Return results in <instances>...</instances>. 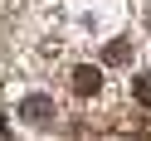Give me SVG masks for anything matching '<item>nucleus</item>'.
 I'll return each instance as SVG.
<instances>
[{"label": "nucleus", "instance_id": "5", "mask_svg": "<svg viewBox=\"0 0 151 141\" xmlns=\"http://www.w3.org/2000/svg\"><path fill=\"white\" fill-rule=\"evenodd\" d=\"M0 136H5V112H0Z\"/></svg>", "mask_w": 151, "mask_h": 141}, {"label": "nucleus", "instance_id": "3", "mask_svg": "<svg viewBox=\"0 0 151 141\" xmlns=\"http://www.w3.org/2000/svg\"><path fill=\"white\" fill-rule=\"evenodd\" d=\"M102 63H112V68L132 63V39H107L102 44Z\"/></svg>", "mask_w": 151, "mask_h": 141}, {"label": "nucleus", "instance_id": "1", "mask_svg": "<svg viewBox=\"0 0 151 141\" xmlns=\"http://www.w3.org/2000/svg\"><path fill=\"white\" fill-rule=\"evenodd\" d=\"M54 117H59V107H54V97H44V92H34V97L20 102V122H29V127H54Z\"/></svg>", "mask_w": 151, "mask_h": 141}, {"label": "nucleus", "instance_id": "6", "mask_svg": "<svg viewBox=\"0 0 151 141\" xmlns=\"http://www.w3.org/2000/svg\"><path fill=\"white\" fill-rule=\"evenodd\" d=\"M146 29H151V15H146Z\"/></svg>", "mask_w": 151, "mask_h": 141}, {"label": "nucleus", "instance_id": "4", "mask_svg": "<svg viewBox=\"0 0 151 141\" xmlns=\"http://www.w3.org/2000/svg\"><path fill=\"white\" fill-rule=\"evenodd\" d=\"M132 97H137L141 107H151V78H137V83H132Z\"/></svg>", "mask_w": 151, "mask_h": 141}, {"label": "nucleus", "instance_id": "2", "mask_svg": "<svg viewBox=\"0 0 151 141\" xmlns=\"http://www.w3.org/2000/svg\"><path fill=\"white\" fill-rule=\"evenodd\" d=\"M73 92H78V97H98V92H102V73L93 68V63L73 68Z\"/></svg>", "mask_w": 151, "mask_h": 141}]
</instances>
